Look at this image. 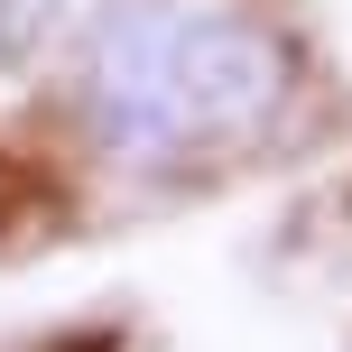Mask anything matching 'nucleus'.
Returning <instances> with one entry per match:
<instances>
[{"label":"nucleus","mask_w":352,"mask_h":352,"mask_svg":"<svg viewBox=\"0 0 352 352\" xmlns=\"http://www.w3.org/2000/svg\"><path fill=\"white\" fill-rule=\"evenodd\" d=\"M287 37L250 0H102L74 47V111L121 167H176L278 121Z\"/></svg>","instance_id":"nucleus-1"},{"label":"nucleus","mask_w":352,"mask_h":352,"mask_svg":"<svg viewBox=\"0 0 352 352\" xmlns=\"http://www.w3.org/2000/svg\"><path fill=\"white\" fill-rule=\"evenodd\" d=\"M74 10H84V0H0V65L10 74L37 65V56L74 28Z\"/></svg>","instance_id":"nucleus-2"}]
</instances>
